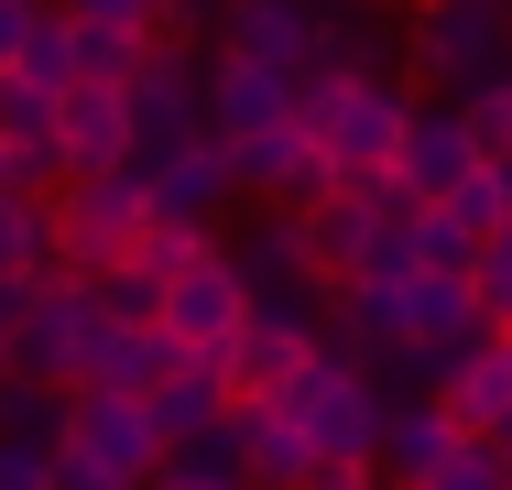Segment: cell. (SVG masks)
<instances>
[{
	"instance_id": "obj_13",
	"label": "cell",
	"mask_w": 512,
	"mask_h": 490,
	"mask_svg": "<svg viewBox=\"0 0 512 490\" xmlns=\"http://www.w3.org/2000/svg\"><path fill=\"white\" fill-rule=\"evenodd\" d=\"M306 77H404V44L371 0H306Z\"/></svg>"
},
{
	"instance_id": "obj_19",
	"label": "cell",
	"mask_w": 512,
	"mask_h": 490,
	"mask_svg": "<svg viewBox=\"0 0 512 490\" xmlns=\"http://www.w3.org/2000/svg\"><path fill=\"white\" fill-rule=\"evenodd\" d=\"M436 403L458 414V436H502V425H512V327L469 338V349L436 371Z\"/></svg>"
},
{
	"instance_id": "obj_26",
	"label": "cell",
	"mask_w": 512,
	"mask_h": 490,
	"mask_svg": "<svg viewBox=\"0 0 512 490\" xmlns=\"http://www.w3.org/2000/svg\"><path fill=\"white\" fill-rule=\"evenodd\" d=\"M436 218H447V229H469V240H491V229L512 218V164H469L458 186L436 196Z\"/></svg>"
},
{
	"instance_id": "obj_15",
	"label": "cell",
	"mask_w": 512,
	"mask_h": 490,
	"mask_svg": "<svg viewBox=\"0 0 512 490\" xmlns=\"http://www.w3.org/2000/svg\"><path fill=\"white\" fill-rule=\"evenodd\" d=\"M393 316H404V338L425 349V360H458L469 338H491L469 273H393Z\"/></svg>"
},
{
	"instance_id": "obj_16",
	"label": "cell",
	"mask_w": 512,
	"mask_h": 490,
	"mask_svg": "<svg viewBox=\"0 0 512 490\" xmlns=\"http://www.w3.org/2000/svg\"><path fill=\"white\" fill-rule=\"evenodd\" d=\"M218 436L240 447V480H251V490H316V447L295 436L284 403H229Z\"/></svg>"
},
{
	"instance_id": "obj_28",
	"label": "cell",
	"mask_w": 512,
	"mask_h": 490,
	"mask_svg": "<svg viewBox=\"0 0 512 490\" xmlns=\"http://www.w3.org/2000/svg\"><path fill=\"white\" fill-rule=\"evenodd\" d=\"M0 436H11V447H55V436H66V392L11 371V382H0Z\"/></svg>"
},
{
	"instance_id": "obj_9",
	"label": "cell",
	"mask_w": 512,
	"mask_h": 490,
	"mask_svg": "<svg viewBox=\"0 0 512 490\" xmlns=\"http://www.w3.org/2000/svg\"><path fill=\"white\" fill-rule=\"evenodd\" d=\"M229 262H240L251 305H273V316H306V327H316V316L338 305V284L306 262V229H295V207H262V218H251V240H240Z\"/></svg>"
},
{
	"instance_id": "obj_2",
	"label": "cell",
	"mask_w": 512,
	"mask_h": 490,
	"mask_svg": "<svg viewBox=\"0 0 512 490\" xmlns=\"http://www.w3.org/2000/svg\"><path fill=\"white\" fill-rule=\"evenodd\" d=\"M164 469V436H153V403L131 392H66V436H55V490H142Z\"/></svg>"
},
{
	"instance_id": "obj_25",
	"label": "cell",
	"mask_w": 512,
	"mask_h": 490,
	"mask_svg": "<svg viewBox=\"0 0 512 490\" xmlns=\"http://www.w3.org/2000/svg\"><path fill=\"white\" fill-rule=\"evenodd\" d=\"M0 273H66L55 262V196L0 186Z\"/></svg>"
},
{
	"instance_id": "obj_31",
	"label": "cell",
	"mask_w": 512,
	"mask_h": 490,
	"mask_svg": "<svg viewBox=\"0 0 512 490\" xmlns=\"http://www.w3.org/2000/svg\"><path fill=\"white\" fill-rule=\"evenodd\" d=\"M458 120H469V142H480V164H512V66H491L480 88L458 98Z\"/></svg>"
},
{
	"instance_id": "obj_43",
	"label": "cell",
	"mask_w": 512,
	"mask_h": 490,
	"mask_svg": "<svg viewBox=\"0 0 512 490\" xmlns=\"http://www.w3.org/2000/svg\"><path fill=\"white\" fill-rule=\"evenodd\" d=\"M502 22H512V0H502Z\"/></svg>"
},
{
	"instance_id": "obj_42",
	"label": "cell",
	"mask_w": 512,
	"mask_h": 490,
	"mask_svg": "<svg viewBox=\"0 0 512 490\" xmlns=\"http://www.w3.org/2000/svg\"><path fill=\"white\" fill-rule=\"evenodd\" d=\"M0 382H11V349H0Z\"/></svg>"
},
{
	"instance_id": "obj_10",
	"label": "cell",
	"mask_w": 512,
	"mask_h": 490,
	"mask_svg": "<svg viewBox=\"0 0 512 490\" xmlns=\"http://www.w3.org/2000/svg\"><path fill=\"white\" fill-rule=\"evenodd\" d=\"M229 175H240V196H262V207H316V196L338 186V164H327V142H316L306 120L229 142Z\"/></svg>"
},
{
	"instance_id": "obj_40",
	"label": "cell",
	"mask_w": 512,
	"mask_h": 490,
	"mask_svg": "<svg viewBox=\"0 0 512 490\" xmlns=\"http://www.w3.org/2000/svg\"><path fill=\"white\" fill-rule=\"evenodd\" d=\"M316 490H382V480H371V469H327Z\"/></svg>"
},
{
	"instance_id": "obj_1",
	"label": "cell",
	"mask_w": 512,
	"mask_h": 490,
	"mask_svg": "<svg viewBox=\"0 0 512 490\" xmlns=\"http://www.w3.org/2000/svg\"><path fill=\"white\" fill-rule=\"evenodd\" d=\"M295 120L327 142L338 186H371V175H393V153H404L414 88L404 77H295Z\"/></svg>"
},
{
	"instance_id": "obj_21",
	"label": "cell",
	"mask_w": 512,
	"mask_h": 490,
	"mask_svg": "<svg viewBox=\"0 0 512 490\" xmlns=\"http://www.w3.org/2000/svg\"><path fill=\"white\" fill-rule=\"evenodd\" d=\"M55 153H66V186L77 175H120L131 164V98L120 88H66L55 98Z\"/></svg>"
},
{
	"instance_id": "obj_34",
	"label": "cell",
	"mask_w": 512,
	"mask_h": 490,
	"mask_svg": "<svg viewBox=\"0 0 512 490\" xmlns=\"http://www.w3.org/2000/svg\"><path fill=\"white\" fill-rule=\"evenodd\" d=\"M425 490H502V447H491V436H458L447 469H436Z\"/></svg>"
},
{
	"instance_id": "obj_23",
	"label": "cell",
	"mask_w": 512,
	"mask_h": 490,
	"mask_svg": "<svg viewBox=\"0 0 512 490\" xmlns=\"http://www.w3.org/2000/svg\"><path fill=\"white\" fill-rule=\"evenodd\" d=\"M164 382H175V338H164V327H142V316H109V338H99V392L153 403Z\"/></svg>"
},
{
	"instance_id": "obj_12",
	"label": "cell",
	"mask_w": 512,
	"mask_h": 490,
	"mask_svg": "<svg viewBox=\"0 0 512 490\" xmlns=\"http://www.w3.org/2000/svg\"><path fill=\"white\" fill-rule=\"evenodd\" d=\"M142 196H153V218H175V229H218V207L240 196L229 142H218V131H197V142L153 153V164H142Z\"/></svg>"
},
{
	"instance_id": "obj_17",
	"label": "cell",
	"mask_w": 512,
	"mask_h": 490,
	"mask_svg": "<svg viewBox=\"0 0 512 490\" xmlns=\"http://www.w3.org/2000/svg\"><path fill=\"white\" fill-rule=\"evenodd\" d=\"M469 164H480V142H469L458 98H414V120H404V153H393V186L436 207V196L458 186V175H469Z\"/></svg>"
},
{
	"instance_id": "obj_37",
	"label": "cell",
	"mask_w": 512,
	"mask_h": 490,
	"mask_svg": "<svg viewBox=\"0 0 512 490\" xmlns=\"http://www.w3.org/2000/svg\"><path fill=\"white\" fill-rule=\"evenodd\" d=\"M33 284H44V273H0V349H11V327L33 316Z\"/></svg>"
},
{
	"instance_id": "obj_29",
	"label": "cell",
	"mask_w": 512,
	"mask_h": 490,
	"mask_svg": "<svg viewBox=\"0 0 512 490\" xmlns=\"http://www.w3.org/2000/svg\"><path fill=\"white\" fill-rule=\"evenodd\" d=\"M66 33H77V88H120V77L142 66V44H153V33H120V22H77V11H66Z\"/></svg>"
},
{
	"instance_id": "obj_41",
	"label": "cell",
	"mask_w": 512,
	"mask_h": 490,
	"mask_svg": "<svg viewBox=\"0 0 512 490\" xmlns=\"http://www.w3.org/2000/svg\"><path fill=\"white\" fill-rule=\"evenodd\" d=\"M491 447H502V490H512V425H502V436H491Z\"/></svg>"
},
{
	"instance_id": "obj_4",
	"label": "cell",
	"mask_w": 512,
	"mask_h": 490,
	"mask_svg": "<svg viewBox=\"0 0 512 490\" xmlns=\"http://www.w3.org/2000/svg\"><path fill=\"white\" fill-rule=\"evenodd\" d=\"M491 66H512V22L502 0H414L404 11V88L469 98Z\"/></svg>"
},
{
	"instance_id": "obj_20",
	"label": "cell",
	"mask_w": 512,
	"mask_h": 490,
	"mask_svg": "<svg viewBox=\"0 0 512 490\" xmlns=\"http://www.w3.org/2000/svg\"><path fill=\"white\" fill-rule=\"evenodd\" d=\"M458 447V414L425 392V403H382V447H371V480L382 490H425Z\"/></svg>"
},
{
	"instance_id": "obj_11",
	"label": "cell",
	"mask_w": 512,
	"mask_h": 490,
	"mask_svg": "<svg viewBox=\"0 0 512 490\" xmlns=\"http://www.w3.org/2000/svg\"><path fill=\"white\" fill-rule=\"evenodd\" d=\"M197 109H207V131L218 142H251V131H284L295 120V77L284 66H251V55H207V77H197Z\"/></svg>"
},
{
	"instance_id": "obj_39",
	"label": "cell",
	"mask_w": 512,
	"mask_h": 490,
	"mask_svg": "<svg viewBox=\"0 0 512 490\" xmlns=\"http://www.w3.org/2000/svg\"><path fill=\"white\" fill-rule=\"evenodd\" d=\"M229 0H164V33H197V22H218Z\"/></svg>"
},
{
	"instance_id": "obj_38",
	"label": "cell",
	"mask_w": 512,
	"mask_h": 490,
	"mask_svg": "<svg viewBox=\"0 0 512 490\" xmlns=\"http://www.w3.org/2000/svg\"><path fill=\"white\" fill-rule=\"evenodd\" d=\"M33 22H44V0H0V66L22 55V33H33Z\"/></svg>"
},
{
	"instance_id": "obj_36",
	"label": "cell",
	"mask_w": 512,
	"mask_h": 490,
	"mask_svg": "<svg viewBox=\"0 0 512 490\" xmlns=\"http://www.w3.org/2000/svg\"><path fill=\"white\" fill-rule=\"evenodd\" d=\"M0 490H55V447H11L0 436Z\"/></svg>"
},
{
	"instance_id": "obj_33",
	"label": "cell",
	"mask_w": 512,
	"mask_h": 490,
	"mask_svg": "<svg viewBox=\"0 0 512 490\" xmlns=\"http://www.w3.org/2000/svg\"><path fill=\"white\" fill-rule=\"evenodd\" d=\"M469 251H480L469 229H447L436 207H414V273H469Z\"/></svg>"
},
{
	"instance_id": "obj_22",
	"label": "cell",
	"mask_w": 512,
	"mask_h": 490,
	"mask_svg": "<svg viewBox=\"0 0 512 490\" xmlns=\"http://www.w3.org/2000/svg\"><path fill=\"white\" fill-rule=\"evenodd\" d=\"M218 44L251 55V66L306 77V0H229V11H218Z\"/></svg>"
},
{
	"instance_id": "obj_6",
	"label": "cell",
	"mask_w": 512,
	"mask_h": 490,
	"mask_svg": "<svg viewBox=\"0 0 512 490\" xmlns=\"http://www.w3.org/2000/svg\"><path fill=\"white\" fill-rule=\"evenodd\" d=\"M153 229V196H142V164H120V175H77V186H55V262L66 273H109L131 240Z\"/></svg>"
},
{
	"instance_id": "obj_14",
	"label": "cell",
	"mask_w": 512,
	"mask_h": 490,
	"mask_svg": "<svg viewBox=\"0 0 512 490\" xmlns=\"http://www.w3.org/2000/svg\"><path fill=\"white\" fill-rule=\"evenodd\" d=\"M306 360H316V327H306V316L251 305V327L229 338V403H284V392L306 382Z\"/></svg>"
},
{
	"instance_id": "obj_27",
	"label": "cell",
	"mask_w": 512,
	"mask_h": 490,
	"mask_svg": "<svg viewBox=\"0 0 512 490\" xmlns=\"http://www.w3.org/2000/svg\"><path fill=\"white\" fill-rule=\"evenodd\" d=\"M142 490H251V480H240V447L229 436H197V447H164V469Z\"/></svg>"
},
{
	"instance_id": "obj_32",
	"label": "cell",
	"mask_w": 512,
	"mask_h": 490,
	"mask_svg": "<svg viewBox=\"0 0 512 490\" xmlns=\"http://www.w3.org/2000/svg\"><path fill=\"white\" fill-rule=\"evenodd\" d=\"M0 142H55V88H33L22 66H0Z\"/></svg>"
},
{
	"instance_id": "obj_5",
	"label": "cell",
	"mask_w": 512,
	"mask_h": 490,
	"mask_svg": "<svg viewBox=\"0 0 512 490\" xmlns=\"http://www.w3.org/2000/svg\"><path fill=\"white\" fill-rule=\"evenodd\" d=\"M284 414H295V436L316 447V480H327V469H371V447H382V392H371L360 360H327V349H316L306 382L284 392Z\"/></svg>"
},
{
	"instance_id": "obj_35",
	"label": "cell",
	"mask_w": 512,
	"mask_h": 490,
	"mask_svg": "<svg viewBox=\"0 0 512 490\" xmlns=\"http://www.w3.org/2000/svg\"><path fill=\"white\" fill-rule=\"evenodd\" d=\"M77 22H120V33H164V0H55Z\"/></svg>"
},
{
	"instance_id": "obj_18",
	"label": "cell",
	"mask_w": 512,
	"mask_h": 490,
	"mask_svg": "<svg viewBox=\"0 0 512 490\" xmlns=\"http://www.w3.org/2000/svg\"><path fill=\"white\" fill-rule=\"evenodd\" d=\"M295 229H306V262H316L338 294H349V284H360L371 229H382V175H371V186H327L316 207H295Z\"/></svg>"
},
{
	"instance_id": "obj_24",
	"label": "cell",
	"mask_w": 512,
	"mask_h": 490,
	"mask_svg": "<svg viewBox=\"0 0 512 490\" xmlns=\"http://www.w3.org/2000/svg\"><path fill=\"white\" fill-rule=\"evenodd\" d=\"M218 414H229V371L218 360H175V382L153 392V436L197 447V436H218Z\"/></svg>"
},
{
	"instance_id": "obj_8",
	"label": "cell",
	"mask_w": 512,
	"mask_h": 490,
	"mask_svg": "<svg viewBox=\"0 0 512 490\" xmlns=\"http://www.w3.org/2000/svg\"><path fill=\"white\" fill-rule=\"evenodd\" d=\"M197 55H186V33H153L142 44V66L120 77V98H131V164H153V153H175V142H197L207 109H197Z\"/></svg>"
},
{
	"instance_id": "obj_7",
	"label": "cell",
	"mask_w": 512,
	"mask_h": 490,
	"mask_svg": "<svg viewBox=\"0 0 512 490\" xmlns=\"http://www.w3.org/2000/svg\"><path fill=\"white\" fill-rule=\"evenodd\" d=\"M164 338H175V360H218L229 371V338L251 327V284H240V262H229V240L197 251L175 284H164V316H153Z\"/></svg>"
},
{
	"instance_id": "obj_3",
	"label": "cell",
	"mask_w": 512,
	"mask_h": 490,
	"mask_svg": "<svg viewBox=\"0 0 512 490\" xmlns=\"http://www.w3.org/2000/svg\"><path fill=\"white\" fill-rule=\"evenodd\" d=\"M99 338H109V305L88 273H44L33 284V316L11 327V371L22 382H55V392H88L99 382Z\"/></svg>"
},
{
	"instance_id": "obj_30",
	"label": "cell",
	"mask_w": 512,
	"mask_h": 490,
	"mask_svg": "<svg viewBox=\"0 0 512 490\" xmlns=\"http://www.w3.org/2000/svg\"><path fill=\"white\" fill-rule=\"evenodd\" d=\"M11 66H22V77H33V88H77V33H66V11H55V0H44V22H33V33H22V55H11Z\"/></svg>"
}]
</instances>
